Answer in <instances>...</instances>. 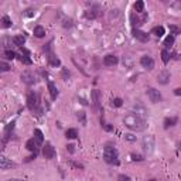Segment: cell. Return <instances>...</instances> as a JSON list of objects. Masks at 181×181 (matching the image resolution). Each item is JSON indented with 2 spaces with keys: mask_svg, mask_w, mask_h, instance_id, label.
Here are the masks:
<instances>
[{
  "mask_svg": "<svg viewBox=\"0 0 181 181\" xmlns=\"http://www.w3.org/2000/svg\"><path fill=\"white\" fill-rule=\"evenodd\" d=\"M123 123H125L126 128H129L130 130H134V132H142V130L146 129V122L134 113L126 115L125 119H123Z\"/></svg>",
  "mask_w": 181,
  "mask_h": 181,
  "instance_id": "6da1fadb",
  "label": "cell"
},
{
  "mask_svg": "<svg viewBox=\"0 0 181 181\" xmlns=\"http://www.w3.org/2000/svg\"><path fill=\"white\" fill-rule=\"evenodd\" d=\"M117 157H119V153H117V150L113 146H106L105 147V150H103V159H105L106 163L117 165L119 164V159Z\"/></svg>",
  "mask_w": 181,
  "mask_h": 181,
  "instance_id": "7a4b0ae2",
  "label": "cell"
},
{
  "mask_svg": "<svg viewBox=\"0 0 181 181\" xmlns=\"http://www.w3.org/2000/svg\"><path fill=\"white\" fill-rule=\"evenodd\" d=\"M27 108L31 111V112H37L38 109V95L34 92H30L27 95Z\"/></svg>",
  "mask_w": 181,
  "mask_h": 181,
  "instance_id": "3957f363",
  "label": "cell"
},
{
  "mask_svg": "<svg viewBox=\"0 0 181 181\" xmlns=\"http://www.w3.org/2000/svg\"><path fill=\"white\" fill-rule=\"evenodd\" d=\"M142 146H143L144 151H146L147 154H150V153L153 151V149H154V137L150 136V134L144 136L143 140H142Z\"/></svg>",
  "mask_w": 181,
  "mask_h": 181,
  "instance_id": "277c9868",
  "label": "cell"
},
{
  "mask_svg": "<svg viewBox=\"0 0 181 181\" xmlns=\"http://www.w3.org/2000/svg\"><path fill=\"white\" fill-rule=\"evenodd\" d=\"M147 96H149L150 102H153V103L161 102V99H163L161 93H160L157 89H154V88H149V89H147Z\"/></svg>",
  "mask_w": 181,
  "mask_h": 181,
  "instance_id": "5b68a950",
  "label": "cell"
},
{
  "mask_svg": "<svg viewBox=\"0 0 181 181\" xmlns=\"http://www.w3.org/2000/svg\"><path fill=\"white\" fill-rule=\"evenodd\" d=\"M22 79L24 84H27V85H34L36 82H37V79H36V75L33 74L31 71H24L22 74Z\"/></svg>",
  "mask_w": 181,
  "mask_h": 181,
  "instance_id": "8992f818",
  "label": "cell"
},
{
  "mask_svg": "<svg viewBox=\"0 0 181 181\" xmlns=\"http://www.w3.org/2000/svg\"><path fill=\"white\" fill-rule=\"evenodd\" d=\"M43 154H44V157H45V159H48V160H51V159H54V157H55V149L53 147V144L48 143V142L44 144Z\"/></svg>",
  "mask_w": 181,
  "mask_h": 181,
  "instance_id": "52a82bcc",
  "label": "cell"
},
{
  "mask_svg": "<svg viewBox=\"0 0 181 181\" xmlns=\"http://www.w3.org/2000/svg\"><path fill=\"white\" fill-rule=\"evenodd\" d=\"M140 64H142V67L146 69H153L154 68V59L151 58V57H149V55H143L142 58H140Z\"/></svg>",
  "mask_w": 181,
  "mask_h": 181,
  "instance_id": "ba28073f",
  "label": "cell"
},
{
  "mask_svg": "<svg viewBox=\"0 0 181 181\" xmlns=\"http://www.w3.org/2000/svg\"><path fill=\"white\" fill-rule=\"evenodd\" d=\"M133 37L139 41H142V43H147L150 40V36L147 33L142 31V30H137V28H133Z\"/></svg>",
  "mask_w": 181,
  "mask_h": 181,
  "instance_id": "9c48e42d",
  "label": "cell"
},
{
  "mask_svg": "<svg viewBox=\"0 0 181 181\" xmlns=\"http://www.w3.org/2000/svg\"><path fill=\"white\" fill-rule=\"evenodd\" d=\"M171 78V74L168 72V71H161L159 75H157V82L159 84H161V85H167L168 84V81H170Z\"/></svg>",
  "mask_w": 181,
  "mask_h": 181,
  "instance_id": "30bf717a",
  "label": "cell"
},
{
  "mask_svg": "<svg viewBox=\"0 0 181 181\" xmlns=\"http://www.w3.org/2000/svg\"><path fill=\"white\" fill-rule=\"evenodd\" d=\"M90 99H92V105L95 109H99V99H101V92L98 89H93L90 92Z\"/></svg>",
  "mask_w": 181,
  "mask_h": 181,
  "instance_id": "8fae6325",
  "label": "cell"
},
{
  "mask_svg": "<svg viewBox=\"0 0 181 181\" xmlns=\"http://www.w3.org/2000/svg\"><path fill=\"white\" fill-rule=\"evenodd\" d=\"M11 167H14V163L10 161L7 157L1 156V157H0V168H1V170H9Z\"/></svg>",
  "mask_w": 181,
  "mask_h": 181,
  "instance_id": "7c38bea8",
  "label": "cell"
},
{
  "mask_svg": "<svg viewBox=\"0 0 181 181\" xmlns=\"http://www.w3.org/2000/svg\"><path fill=\"white\" fill-rule=\"evenodd\" d=\"M103 64L106 65V67H113V65L117 64V57L116 55H112V54H109L106 57H103Z\"/></svg>",
  "mask_w": 181,
  "mask_h": 181,
  "instance_id": "4fadbf2b",
  "label": "cell"
},
{
  "mask_svg": "<svg viewBox=\"0 0 181 181\" xmlns=\"http://www.w3.org/2000/svg\"><path fill=\"white\" fill-rule=\"evenodd\" d=\"M48 90H50L51 99L55 101V99H57V96H58V89H57V86H55V84H54L53 81H48Z\"/></svg>",
  "mask_w": 181,
  "mask_h": 181,
  "instance_id": "5bb4252c",
  "label": "cell"
},
{
  "mask_svg": "<svg viewBox=\"0 0 181 181\" xmlns=\"http://www.w3.org/2000/svg\"><path fill=\"white\" fill-rule=\"evenodd\" d=\"M38 146H40V144H38V142L36 140V139H30V140H28V142L26 143V147H27V149L30 150V151H34V153H37Z\"/></svg>",
  "mask_w": 181,
  "mask_h": 181,
  "instance_id": "9a60e30c",
  "label": "cell"
},
{
  "mask_svg": "<svg viewBox=\"0 0 181 181\" xmlns=\"http://www.w3.org/2000/svg\"><path fill=\"white\" fill-rule=\"evenodd\" d=\"M134 115H137L139 117H142L144 120V117L147 116V111H146L142 105H136V106H134Z\"/></svg>",
  "mask_w": 181,
  "mask_h": 181,
  "instance_id": "2e32d148",
  "label": "cell"
},
{
  "mask_svg": "<svg viewBox=\"0 0 181 181\" xmlns=\"http://www.w3.org/2000/svg\"><path fill=\"white\" fill-rule=\"evenodd\" d=\"M34 36L37 38H43L45 36V28L43 26H36L34 27Z\"/></svg>",
  "mask_w": 181,
  "mask_h": 181,
  "instance_id": "e0dca14e",
  "label": "cell"
},
{
  "mask_svg": "<svg viewBox=\"0 0 181 181\" xmlns=\"http://www.w3.org/2000/svg\"><path fill=\"white\" fill-rule=\"evenodd\" d=\"M24 43H26V37L24 36H16V37H13V44L17 45V47L22 48L24 45Z\"/></svg>",
  "mask_w": 181,
  "mask_h": 181,
  "instance_id": "ac0fdd59",
  "label": "cell"
},
{
  "mask_svg": "<svg viewBox=\"0 0 181 181\" xmlns=\"http://www.w3.org/2000/svg\"><path fill=\"white\" fill-rule=\"evenodd\" d=\"M48 62H50V65H53V67H58V65L61 64V61H59L53 53H50V55H48Z\"/></svg>",
  "mask_w": 181,
  "mask_h": 181,
  "instance_id": "d6986e66",
  "label": "cell"
},
{
  "mask_svg": "<svg viewBox=\"0 0 181 181\" xmlns=\"http://www.w3.org/2000/svg\"><path fill=\"white\" fill-rule=\"evenodd\" d=\"M34 139L38 142V144H43L44 143V134L40 129H36L34 130Z\"/></svg>",
  "mask_w": 181,
  "mask_h": 181,
  "instance_id": "ffe728a7",
  "label": "cell"
},
{
  "mask_svg": "<svg viewBox=\"0 0 181 181\" xmlns=\"http://www.w3.org/2000/svg\"><path fill=\"white\" fill-rule=\"evenodd\" d=\"M177 117H165L164 119V128L165 129H168V128H171V126H174L177 123Z\"/></svg>",
  "mask_w": 181,
  "mask_h": 181,
  "instance_id": "44dd1931",
  "label": "cell"
},
{
  "mask_svg": "<svg viewBox=\"0 0 181 181\" xmlns=\"http://www.w3.org/2000/svg\"><path fill=\"white\" fill-rule=\"evenodd\" d=\"M151 34H154L156 37H163V34H164V27L163 26L154 27V28L151 30Z\"/></svg>",
  "mask_w": 181,
  "mask_h": 181,
  "instance_id": "7402d4cb",
  "label": "cell"
},
{
  "mask_svg": "<svg viewBox=\"0 0 181 181\" xmlns=\"http://www.w3.org/2000/svg\"><path fill=\"white\" fill-rule=\"evenodd\" d=\"M76 136H78L76 129H68V130L65 132V137H67V139H75Z\"/></svg>",
  "mask_w": 181,
  "mask_h": 181,
  "instance_id": "603a6c76",
  "label": "cell"
},
{
  "mask_svg": "<svg viewBox=\"0 0 181 181\" xmlns=\"http://www.w3.org/2000/svg\"><path fill=\"white\" fill-rule=\"evenodd\" d=\"M173 44H174V36L170 34V36L164 40V47L165 48H171V47H173Z\"/></svg>",
  "mask_w": 181,
  "mask_h": 181,
  "instance_id": "cb8c5ba5",
  "label": "cell"
},
{
  "mask_svg": "<svg viewBox=\"0 0 181 181\" xmlns=\"http://www.w3.org/2000/svg\"><path fill=\"white\" fill-rule=\"evenodd\" d=\"M133 7H134V11H136V13H142V11L144 10V3L142 1V0H139V1L134 3Z\"/></svg>",
  "mask_w": 181,
  "mask_h": 181,
  "instance_id": "d4e9b609",
  "label": "cell"
},
{
  "mask_svg": "<svg viewBox=\"0 0 181 181\" xmlns=\"http://www.w3.org/2000/svg\"><path fill=\"white\" fill-rule=\"evenodd\" d=\"M76 117H78V120L81 122L82 126H86V115H85V112H78V113H76Z\"/></svg>",
  "mask_w": 181,
  "mask_h": 181,
  "instance_id": "484cf974",
  "label": "cell"
},
{
  "mask_svg": "<svg viewBox=\"0 0 181 181\" xmlns=\"http://www.w3.org/2000/svg\"><path fill=\"white\" fill-rule=\"evenodd\" d=\"M161 59H163L164 64H167V62L170 61V53H168L167 50H163V51H161Z\"/></svg>",
  "mask_w": 181,
  "mask_h": 181,
  "instance_id": "4316f807",
  "label": "cell"
},
{
  "mask_svg": "<svg viewBox=\"0 0 181 181\" xmlns=\"http://www.w3.org/2000/svg\"><path fill=\"white\" fill-rule=\"evenodd\" d=\"M1 26L4 27V28H9V27H11V20H10V17H7V16L3 17V19H1Z\"/></svg>",
  "mask_w": 181,
  "mask_h": 181,
  "instance_id": "83f0119b",
  "label": "cell"
},
{
  "mask_svg": "<svg viewBox=\"0 0 181 181\" xmlns=\"http://www.w3.org/2000/svg\"><path fill=\"white\" fill-rule=\"evenodd\" d=\"M130 20H132V26L133 27H136V26H139V24H142V20H140V19H139L137 16H136V14H132V16H130Z\"/></svg>",
  "mask_w": 181,
  "mask_h": 181,
  "instance_id": "f1b7e54d",
  "label": "cell"
},
{
  "mask_svg": "<svg viewBox=\"0 0 181 181\" xmlns=\"http://www.w3.org/2000/svg\"><path fill=\"white\" fill-rule=\"evenodd\" d=\"M4 55H6V58H7V59H14L17 57V54L14 53V51H11V50H6Z\"/></svg>",
  "mask_w": 181,
  "mask_h": 181,
  "instance_id": "f546056e",
  "label": "cell"
},
{
  "mask_svg": "<svg viewBox=\"0 0 181 181\" xmlns=\"http://www.w3.org/2000/svg\"><path fill=\"white\" fill-rule=\"evenodd\" d=\"M112 106H115V108H120L123 105V101L120 99V98H116V99H113L112 101V103H111Z\"/></svg>",
  "mask_w": 181,
  "mask_h": 181,
  "instance_id": "4dcf8cb0",
  "label": "cell"
},
{
  "mask_svg": "<svg viewBox=\"0 0 181 181\" xmlns=\"http://www.w3.org/2000/svg\"><path fill=\"white\" fill-rule=\"evenodd\" d=\"M96 16H98V14H96L95 10H88V11L85 13V17H86V19H92V20H93V19H96Z\"/></svg>",
  "mask_w": 181,
  "mask_h": 181,
  "instance_id": "1f68e13d",
  "label": "cell"
},
{
  "mask_svg": "<svg viewBox=\"0 0 181 181\" xmlns=\"http://www.w3.org/2000/svg\"><path fill=\"white\" fill-rule=\"evenodd\" d=\"M17 57H19V55H17ZM19 58H20V61H22L23 64H26V65H30V64H31V59L28 58V55H24V57H19Z\"/></svg>",
  "mask_w": 181,
  "mask_h": 181,
  "instance_id": "d6a6232c",
  "label": "cell"
},
{
  "mask_svg": "<svg viewBox=\"0 0 181 181\" xmlns=\"http://www.w3.org/2000/svg\"><path fill=\"white\" fill-rule=\"evenodd\" d=\"M170 31L173 33V36H176V34H180L181 33V28H178L177 26H170Z\"/></svg>",
  "mask_w": 181,
  "mask_h": 181,
  "instance_id": "836d02e7",
  "label": "cell"
},
{
  "mask_svg": "<svg viewBox=\"0 0 181 181\" xmlns=\"http://www.w3.org/2000/svg\"><path fill=\"white\" fill-rule=\"evenodd\" d=\"M0 67H1V71H9V69H10V65L9 64H6L4 61H1V62H0Z\"/></svg>",
  "mask_w": 181,
  "mask_h": 181,
  "instance_id": "e575fe53",
  "label": "cell"
},
{
  "mask_svg": "<svg viewBox=\"0 0 181 181\" xmlns=\"http://www.w3.org/2000/svg\"><path fill=\"white\" fill-rule=\"evenodd\" d=\"M132 159L134 160V161H143V156H140V154H136V153H133L132 154Z\"/></svg>",
  "mask_w": 181,
  "mask_h": 181,
  "instance_id": "d590c367",
  "label": "cell"
},
{
  "mask_svg": "<svg viewBox=\"0 0 181 181\" xmlns=\"http://www.w3.org/2000/svg\"><path fill=\"white\" fill-rule=\"evenodd\" d=\"M71 164L74 165V167H76V168H79V170H82V168H84V165L81 164V163H76V161H71Z\"/></svg>",
  "mask_w": 181,
  "mask_h": 181,
  "instance_id": "8d00e7d4",
  "label": "cell"
},
{
  "mask_svg": "<svg viewBox=\"0 0 181 181\" xmlns=\"http://www.w3.org/2000/svg\"><path fill=\"white\" fill-rule=\"evenodd\" d=\"M117 178H119V181H130V178L128 176H123V174H120Z\"/></svg>",
  "mask_w": 181,
  "mask_h": 181,
  "instance_id": "74e56055",
  "label": "cell"
},
{
  "mask_svg": "<svg viewBox=\"0 0 181 181\" xmlns=\"http://www.w3.org/2000/svg\"><path fill=\"white\" fill-rule=\"evenodd\" d=\"M62 76H64V79L67 81L69 78V71H67V69H62Z\"/></svg>",
  "mask_w": 181,
  "mask_h": 181,
  "instance_id": "f35d334b",
  "label": "cell"
},
{
  "mask_svg": "<svg viewBox=\"0 0 181 181\" xmlns=\"http://www.w3.org/2000/svg\"><path fill=\"white\" fill-rule=\"evenodd\" d=\"M74 147H75L74 144H68V146H67V150H68L69 153H71V154H72V153H74V151H75V149H74Z\"/></svg>",
  "mask_w": 181,
  "mask_h": 181,
  "instance_id": "ab89813d",
  "label": "cell"
},
{
  "mask_svg": "<svg viewBox=\"0 0 181 181\" xmlns=\"http://www.w3.org/2000/svg\"><path fill=\"white\" fill-rule=\"evenodd\" d=\"M125 137H126V140H129V142H134V140H136V137H134L133 134H126Z\"/></svg>",
  "mask_w": 181,
  "mask_h": 181,
  "instance_id": "60d3db41",
  "label": "cell"
},
{
  "mask_svg": "<svg viewBox=\"0 0 181 181\" xmlns=\"http://www.w3.org/2000/svg\"><path fill=\"white\" fill-rule=\"evenodd\" d=\"M174 93H176V95H181V88H177V89L174 90Z\"/></svg>",
  "mask_w": 181,
  "mask_h": 181,
  "instance_id": "b9f144b4",
  "label": "cell"
},
{
  "mask_svg": "<svg viewBox=\"0 0 181 181\" xmlns=\"http://www.w3.org/2000/svg\"><path fill=\"white\" fill-rule=\"evenodd\" d=\"M79 101H81V103H82V105H88V102H86L85 99H82V98H81Z\"/></svg>",
  "mask_w": 181,
  "mask_h": 181,
  "instance_id": "7bdbcfd3",
  "label": "cell"
},
{
  "mask_svg": "<svg viewBox=\"0 0 181 181\" xmlns=\"http://www.w3.org/2000/svg\"><path fill=\"white\" fill-rule=\"evenodd\" d=\"M9 181H23V180H9Z\"/></svg>",
  "mask_w": 181,
  "mask_h": 181,
  "instance_id": "ee69618b",
  "label": "cell"
},
{
  "mask_svg": "<svg viewBox=\"0 0 181 181\" xmlns=\"http://www.w3.org/2000/svg\"><path fill=\"white\" fill-rule=\"evenodd\" d=\"M149 181H157V180H149Z\"/></svg>",
  "mask_w": 181,
  "mask_h": 181,
  "instance_id": "f6af8a7d",
  "label": "cell"
}]
</instances>
